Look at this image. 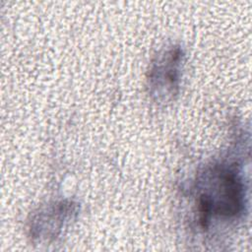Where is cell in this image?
Wrapping results in <instances>:
<instances>
[{
    "instance_id": "6da1fadb",
    "label": "cell",
    "mask_w": 252,
    "mask_h": 252,
    "mask_svg": "<svg viewBox=\"0 0 252 252\" xmlns=\"http://www.w3.org/2000/svg\"><path fill=\"white\" fill-rule=\"evenodd\" d=\"M244 183L238 172L226 164H216L200 180L197 198L200 223L209 225L212 217L224 219L240 215L245 206Z\"/></svg>"
},
{
    "instance_id": "7a4b0ae2",
    "label": "cell",
    "mask_w": 252,
    "mask_h": 252,
    "mask_svg": "<svg viewBox=\"0 0 252 252\" xmlns=\"http://www.w3.org/2000/svg\"><path fill=\"white\" fill-rule=\"evenodd\" d=\"M182 60V53L180 48H172L168 50L162 58L158 61V64L152 69L150 80L152 86L158 89L164 88L169 94H174L179 82V67Z\"/></svg>"
}]
</instances>
